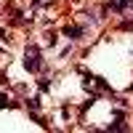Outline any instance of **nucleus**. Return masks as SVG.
<instances>
[{
    "label": "nucleus",
    "mask_w": 133,
    "mask_h": 133,
    "mask_svg": "<svg viewBox=\"0 0 133 133\" xmlns=\"http://www.w3.org/2000/svg\"><path fill=\"white\" fill-rule=\"evenodd\" d=\"M24 69L27 72H40L43 69V53L35 43H29L27 45V53H24Z\"/></svg>",
    "instance_id": "nucleus-1"
},
{
    "label": "nucleus",
    "mask_w": 133,
    "mask_h": 133,
    "mask_svg": "<svg viewBox=\"0 0 133 133\" xmlns=\"http://www.w3.org/2000/svg\"><path fill=\"white\" fill-rule=\"evenodd\" d=\"M64 35H66V37H72V40H77V37H83V35H85V27L66 24V27H64Z\"/></svg>",
    "instance_id": "nucleus-2"
},
{
    "label": "nucleus",
    "mask_w": 133,
    "mask_h": 133,
    "mask_svg": "<svg viewBox=\"0 0 133 133\" xmlns=\"http://www.w3.org/2000/svg\"><path fill=\"white\" fill-rule=\"evenodd\" d=\"M11 107H16V104L11 101V98H8L5 93H0V109H11Z\"/></svg>",
    "instance_id": "nucleus-3"
},
{
    "label": "nucleus",
    "mask_w": 133,
    "mask_h": 133,
    "mask_svg": "<svg viewBox=\"0 0 133 133\" xmlns=\"http://www.w3.org/2000/svg\"><path fill=\"white\" fill-rule=\"evenodd\" d=\"M128 3H130V0H112V3H109V8H115V11H123Z\"/></svg>",
    "instance_id": "nucleus-4"
},
{
    "label": "nucleus",
    "mask_w": 133,
    "mask_h": 133,
    "mask_svg": "<svg viewBox=\"0 0 133 133\" xmlns=\"http://www.w3.org/2000/svg\"><path fill=\"white\" fill-rule=\"evenodd\" d=\"M27 107L29 109H40V98L35 96V98H27Z\"/></svg>",
    "instance_id": "nucleus-5"
},
{
    "label": "nucleus",
    "mask_w": 133,
    "mask_h": 133,
    "mask_svg": "<svg viewBox=\"0 0 133 133\" xmlns=\"http://www.w3.org/2000/svg\"><path fill=\"white\" fill-rule=\"evenodd\" d=\"M37 88H40V91H48V88H51V80H45V77H43V80L37 83Z\"/></svg>",
    "instance_id": "nucleus-6"
},
{
    "label": "nucleus",
    "mask_w": 133,
    "mask_h": 133,
    "mask_svg": "<svg viewBox=\"0 0 133 133\" xmlns=\"http://www.w3.org/2000/svg\"><path fill=\"white\" fill-rule=\"evenodd\" d=\"M130 5H133V0H130Z\"/></svg>",
    "instance_id": "nucleus-7"
}]
</instances>
